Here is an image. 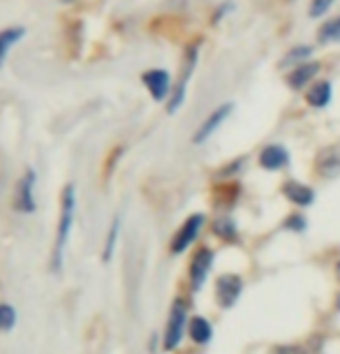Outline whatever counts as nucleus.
I'll list each match as a JSON object with an SVG mask.
<instances>
[{
  "mask_svg": "<svg viewBox=\"0 0 340 354\" xmlns=\"http://www.w3.org/2000/svg\"><path fill=\"white\" fill-rule=\"evenodd\" d=\"M319 70H322V65H319V63L296 65V68L287 75L290 88L292 91H301V88H305V86H312V84H315V77H317Z\"/></svg>",
  "mask_w": 340,
  "mask_h": 354,
  "instance_id": "obj_15",
  "label": "nucleus"
},
{
  "mask_svg": "<svg viewBox=\"0 0 340 354\" xmlns=\"http://www.w3.org/2000/svg\"><path fill=\"white\" fill-rule=\"evenodd\" d=\"M211 234L227 245H236L241 243V230H238V223L232 213H220L218 218L211 220Z\"/></svg>",
  "mask_w": 340,
  "mask_h": 354,
  "instance_id": "obj_11",
  "label": "nucleus"
},
{
  "mask_svg": "<svg viewBox=\"0 0 340 354\" xmlns=\"http://www.w3.org/2000/svg\"><path fill=\"white\" fill-rule=\"evenodd\" d=\"M310 53H312V49L310 46H294V49H292L287 56L283 58V61H280V68H287V65H303L305 63V58H310Z\"/></svg>",
  "mask_w": 340,
  "mask_h": 354,
  "instance_id": "obj_21",
  "label": "nucleus"
},
{
  "mask_svg": "<svg viewBox=\"0 0 340 354\" xmlns=\"http://www.w3.org/2000/svg\"><path fill=\"white\" fill-rule=\"evenodd\" d=\"M204 227H206L204 213H190V216L183 220V225L174 232V236H171V241H169L171 255L178 257V255H183V252H188L192 245L199 241Z\"/></svg>",
  "mask_w": 340,
  "mask_h": 354,
  "instance_id": "obj_4",
  "label": "nucleus"
},
{
  "mask_svg": "<svg viewBox=\"0 0 340 354\" xmlns=\"http://www.w3.org/2000/svg\"><path fill=\"white\" fill-rule=\"evenodd\" d=\"M213 264H216V250H213L211 245H199V248L192 252V257L188 262V285L195 294L202 292L204 285L209 283Z\"/></svg>",
  "mask_w": 340,
  "mask_h": 354,
  "instance_id": "obj_5",
  "label": "nucleus"
},
{
  "mask_svg": "<svg viewBox=\"0 0 340 354\" xmlns=\"http://www.w3.org/2000/svg\"><path fill=\"white\" fill-rule=\"evenodd\" d=\"M269 354H308V347L301 343H278L271 347Z\"/></svg>",
  "mask_w": 340,
  "mask_h": 354,
  "instance_id": "obj_23",
  "label": "nucleus"
},
{
  "mask_svg": "<svg viewBox=\"0 0 340 354\" xmlns=\"http://www.w3.org/2000/svg\"><path fill=\"white\" fill-rule=\"evenodd\" d=\"M23 35H26L23 26H15V28L0 30V68L5 65V61H8L10 49L19 42V39H23Z\"/></svg>",
  "mask_w": 340,
  "mask_h": 354,
  "instance_id": "obj_17",
  "label": "nucleus"
},
{
  "mask_svg": "<svg viewBox=\"0 0 340 354\" xmlns=\"http://www.w3.org/2000/svg\"><path fill=\"white\" fill-rule=\"evenodd\" d=\"M331 97H333V88H331V82H326V79L315 82L305 91V102H308V106H312V109H324V106H329Z\"/></svg>",
  "mask_w": 340,
  "mask_h": 354,
  "instance_id": "obj_16",
  "label": "nucleus"
},
{
  "mask_svg": "<svg viewBox=\"0 0 340 354\" xmlns=\"http://www.w3.org/2000/svg\"><path fill=\"white\" fill-rule=\"evenodd\" d=\"M17 324V310L10 304H0V331H10Z\"/></svg>",
  "mask_w": 340,
  "mask_h": 354,
  "instance_id": "obj_22",
  "label": "nucleus"
},
{
  "mask_svg": "<svg viewBox=\"0 0 340 354\" xmlns=\"http://www.w3.org/2000/svg\"><path fill=\"white\" fill-rule=\"evenodd\" d=\"M195 63H197V46H190L188 49V61H185V68H183V77L178 79V84L174 86L171 91L169 100H167V111L169 113H176L181 109V104L185 102V91H188V82L195 72Z\"/></svg>",
  "mask_w": 340,
  "mask_h": 354,
  "instance_id": "obj_8",
  "label": "nucleus"
},
{
  "mask_svg": "<svg viewBox=\"0 0 340 354\" xmlns=\"http://www.w3.org/2000/svg\"><path fill=\"white\" fill-rule=\"evenodd\" d=\"M190 301L183 297H176L169 306V315L162 331V350L174 352L181 347L183 338L188 336V322H190Z\"/></svg>",
  "mask_w": 340,
  "mask_h": 354,
  "instance_id": "obj_2",
  "label": "nucleus"
},
{
  "mask_svg": "<svg viewBox=\"0 0 340 354\" xmlns=\"http://www.w3.org/2000/svg\"><path fill=\"white\" fill-rule=\"evenodd\" d=\"M319 42L329 44V42H340V17L326 21L322 28H319Z\"/></svg>",
  "mask_w": 340,
  "mask_h": 354,
  "instance_id": "obj_20",
  "label": "nucleus"
},
{
  "mask_svg": "<svg viewBox=\"0 0 340 354\" xmlns=\"http://www.w3.org/2000/svg\"><path fill=\"white\" fill-rule=\"evenodd\" d=\"M142 82H144L146 88H149L151 97L155 100V102H162V100L169 97V95H171V91H174V86H171L169 72H167V70H160V68L144 72Z\"/></svg>",
  "mask_w": 340,
  "mask_h": 354,
  "instance_id": "obj_12",
  "label": "nucleus"
},
{
  "mask_svg": "<svg viewBox=\"0 0 340 354\" xmlns=\"http://www.w3.org/2000/svg\"><path fill=\"white\" fill-rule=\"evenodd\" d=\"M333 276H336V280L340 283V259H336V264H333Z\"/></svg>",
  "mask_w": 340,
  "mask_h": 354,
  "instance_id": "obj_25",
  "label": "nucleus"
},
{
  "mask_svg": "<svg viewBox=\"0 0 340 354\" xmlns=\"http://www.w3.org/2000/svg\"><path fill=\"white\" fill-rule=\"evenodd\" d=\"M75 211H77V188L75 185H65L63 199H61V218H58V230H56V243H53L51 252V271L61 273L63 271V259L65 248H68L72 225H75Z\"/></svg>",
  "mask_w": 340,
  "mask_h": 354,
  "instance_id": "obj_1",
  "label": "nucleus"
},
{
  "mask_svg": "<svg viewBox=\"0 0 340 354\" xmlns=\"http://www.w3.org/2000/svg\"><path fill=\"white\" fill-rule=\"evenodd\" d=\"M232 111H234V104H232V102L220 104L218 109L213 111L211 116L206 118V121H204L202 125H199V130L195 132V137H192V144H195V146H202V144L209 142V139L218 132L220 125H223V123L227 121V118L232 116Z\"/></svg>",
  "mask_w": 340,
  "mask_h": 354,
  "instance_id": "obj_9",
  "label": "nucleus"
},
{
  "mask_svg": "<svg viewBox=\"0 0 340 354\" xmlns=\"http://www.w3.org/2000/svg\"><path fill=\"white\" fill-rule=\"evenodd\" d=\"M333 310L340 313V292L336 294V301H333Z\"/></svg>",
  "mask_w": 340,
  "mask_h": 354,
  "instance_id": "obj_26",
  "label": "nucleus"
},
{
  "mask_svg": "<svg viewBox=\"0 0 340 354\" xmlns=\"http://www.w3.org/2000/svg\"><path fill=\"white\" fill-rule=\"evenodd\" d=\"M118 234H121V218H113L111 220V227L106 232V239H104V248H102V262H109L113 257V250H116V243H118Z\"/></svg>",
  "mask_w": 340,
  "mask_h": 354,
  "instance_id": "obj_18",
  "label": "nucleus"
},
{
  "mask_svg": "<svg viewBox=\"0 0 340 354\" xmlns=\"http://www.w3.org/2000/svg\"><path fill=\"white\" fill-rule=\"evenodd\" d=\"M333 5V0H312V5H310V19H317V17H322L326 10H329Z\"/></svg>",
  "mask_w": 340,
  "mask_h": 354,
  "instance_id": "obj_24",
  "label": "nucleus"
},
{
  "mask_svg": "<svg viewBox=\"0 0 340 354\" xmlns=\"http://www.w3.org/2000/svg\"><path fill=\"white\" fill-rule=\"evenodd\" d=\"M280 192H283V197L287 199L292 206H296L299 211L308 209V206L315 204V199H317L315 188H310L308 183L296 181V178H287V181L280 185Z\"/></svg>",
  "mask_w": 340,
  "mask_h": 354,
  "instance_id": "obj_7",
  "label": "nucleus"
},
{
  "mask_svg": "<svg viewBox=\"0 0 340 354\" xmlns=\"http://www.w3.org/2000/svg\"><path fill=\"white\" fill-rule=\"evenodd\" d=\"M35 171L32 169H26L23 176L19 178L17 188H15V199H12V206H15V211L23 213V216H28L37 209L35 204Z\"/></svg>",
  "mask_w": 340,
  "mask_h": 354,
  "instance_id": "obj_6",
  "label": "nucleus"
},
{
  "mask_svg": "<svg viewBox=\"0 0 340 354\" xmlns=\"http://www.w3.org/2000/svg\"><path fill=\"white\" fill-rule=\"evenodd\" d=\"M213 336H216V329H213V322L206 315H192L188 322V338L195 343L197 347H206L211 345Z\"/></svg>",
  "mask_w": 340,
  "mask_h": 354,
  "instance_id": "obj_14",
  "label": "nucleus"
},
{
  "mask_svg": "<svg viewBox=\"0 0 340 354\" xmlns=\"http://www.w3.org/2000/svg\"><path fill=\"white\" fill-rule=\"evenodd\" d=\"M245 292V278L241 273H220L213 283V299H216V306L220 310H232L234 306L241 301Z\"/></svg>",
  "mask_w": 340,
  "mask_h": 354,
  "instance_id": "obj_3",
  "label": "nucleus"
},
{
  "mask_svg": "<svg viewBox=\"0 0 340 354\" xmlns=\"http://www.w3.org/2000/svg\"><path fill=\"white\" fill-rule=\"evenodd\" d=\"M63 3H75V0H63Z\"/></svg>",
  "mask_w": 340,
  "mask_h": 354,
  "instance_id": "obj_27",
  "label": "nucleus"
},
{
  "mask_svg": "<svg viewBox=\"0 0 340 354\" xmlns=\"http://www.w3.org/2000/svg\"><path fill=\"white\" fill-rule=\"evenodd\" d=\"M280 227H283L285 232H290V234H303L305 230H308V218H305L301 211L290 213V216L283 220V225H280Z\"/></svg>",
  "mask_w": 340,
  "mask_h": 354,
  "instance_id": "obj_19",
  "label": "nucleus"
},
{
  "mask_svg": "<svg viewBox=\"0 0 340 354\" xmlns=\"http://www.w3.org/2000/svg\"><path fill=\"white\" fill-rule=\"evenodd\" d=\"M290 162H292V156H290L287 146H283V144L264 146L257 156V165L266 171H283V169H287Z\"/></svg>",
  "mask_w": 340,
  "mask_h": 354,
  "instance_id": "obj_10",
  "label": "nucleus"
},
{
  "mask_svg": "<svg viewBox=\"0 0 340 354\" xmlns=\"http://www.w3.org/2000/svg\"><path fill=\"white\" fill-rule=\"evenodd\" d=\"M315 171L322 178H338L340 176V144L326 146V149L317 153Z\"/></svg>",
  "mask_w": 340,
  "mask_h": 354,
  "instance_id": "obj_13",
  "label": "nucleus"
}]
</instances>
